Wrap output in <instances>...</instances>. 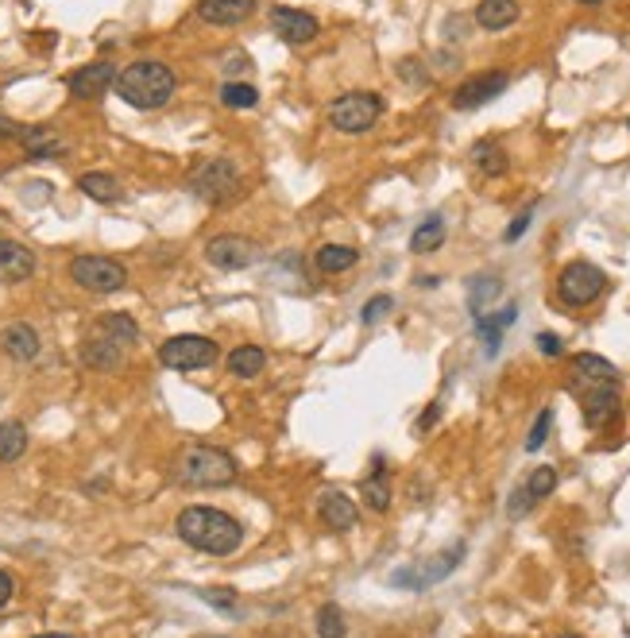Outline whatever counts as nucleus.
<instances>
[{"label":"nucleus","mask_w":630,"mask_h":638,"mask_svg":"<svg viewBox=\"0 0 630 638\" xmlns=\"http://www.w3.org/2000/svg\"><path fill=\"white\" fill-rule=\"evenodd\" d=\"M530 507H534V499H530V492H526V488L511 492V499H507V515H511V519H522V515H530Z\"/></svg>","instance_id":"obj_39"},{"label":"nucleus","mask_w":630,"mask_h":638,"mask_svg":"<svg viewBox=\"0 0 630 638\" xmlns=\"http://www.w3.org/2000/svg\"><path fill=\"white\" fill-rule=\"evenodd\" d=\"M221 348L213 345L209 337H198V333H182V337H171L159 348V364L171 368V372H201L209 364H217Z\"/></svg>","instance_id":"obj_7"},{"label":"nucleus","mask_w":630,"mask_h":638,"mask_svg":"<svg viewBox=\"0 0 630 638\" xmlns=\"http://www.w3.org/2000/svg\"><path fill=\"white\" fill-rule=\"evenodd\" d=\"M113 86L124 105H132V109H140V113H151V109H163V105L171 101L178 78H174V70L167 62L140 58V62H132L128 70L116 74Z\"/></svg>","instance_id":"obj_2"},{"label":"nucleus","mask_w":630,"mask_h":638,"mask_svg":"<svg viewBox=\"0 0 630 638\" xmlns=\"http://www.w3.org/2000/svg\"><path fill=\"white\" fill-rule=\"evenodd\" d=\"M399 74L406 78V82H410V86H426V82H430V78H426V70H422V66L414 62V58L399 62Z\"/></svg>","instance_id":"obj_41"},{"label":"nucleus","mask_w":630,"mask_h":638,"mask_svg":"<svg viewBox=\"0 0 630 638\" xmlns=\"http://www.w3.org/2000/svg\"><path fill=\"white\" fill-rule=\"evenodd\" d=\"M557 638H580V635H557Z\"/></svg>","instance_id":"obj_48"},{"label":"nucleus","mask_w":630,"mask_h":638,"mask_svg":"<svg viewBox=\"0 0 630 638\" xmlns=\"http://www.w3.org/2000/svg\"><path fill=\"white\" fill-rule=\"evenodd\" d=\"M317 638H344L348 635V623H344V611L337 604H321L314 615Z\"/></svg>","instance_id":"obj_33"},{"label":"nucleus","mask_w":630,"mask_h":638,"mask_svg":"<svg viewBox=\"0 0 630 638\" xmlns=\"http://www.w3.org/2000/svg\"><path fill=\"white\" fill-rule=\"evenodd\" d=\"M256 12V0H201L198 16L213 28H236Z\"/></svg>","instance_id":"obj_15"},{"label":"nucleus","mask_w":630,"mask_h":638,"mask_svg":"<svg viewBox=\"0 0 630 638\" xmlns=\"http://www.w3.org/2000/svg\"><path fill=\"white\" fill-rule=\"evenodd\" d=\"M39 638H74V635H39Z\"/></svg>","instance_id":"obj_47"},{"label":"nucleus","mask_w":630,"mask_h":638,"mask_svg":"<svg viewBox=\"0 0 630 638\" xmlns=\"http://www.w3.org/2000/svg\"><path fill=\"white\" fill-rule=\"evenodd\" d=\"M35 275V256L20 240H0V283H24Z\"/></svg>","instance_id":"obj_17"},{"label":"nucleus","mask_w":630,"mask_h":638,"mask_svg":"<svg viewBox=\"0 0 630 638\" xmlns=\"http://www.w3.org/2000/svg\"><path fill=\"white\" fill-rule=\"evenodd\" d=\"M460 561H464V542H457L453 550L437 553L422 569H402V573H395L391 584H399V588H430V584H441V580L449 577Z\"/></svg>","instance_id":"obj_11"},{"label":"nucleus","mask_w":630,"mask_h":638,"mask_svg":"<svg viewBox=\"0 0 630 638\" xmlns=\"http://www.w3.org/2000/svg\"><path fill=\"white\" fill-rule=\"evenodd\" d=\"M12 592H16V584H12V577H8L4 569H0V608H4L8 600H12Z\"/></svg>","instance_id":"obj_44"},{"label":"nucleus","mask_w":630,"mask_h":638,"mask_svg":"<svg viewBox=\"0 0 630 638\" xmlns=\"http://www.w3.org/2000/svg\"><path fill=\"white\" fill-rule=\"evenodd\" d=\"M526 492H530V499L538 503V499H545V495H553V488H557V468H549V464H542V468H534L530 476H526V484H522Z\"/></svg>","instance_id":"obj_35"},{"label":"nucleus","mask_w":630,"mask_h":638,"mask_svg":"<svg viewBox=\"0 0 630 638\" xmlns=\"http://www.w3.org/2000/svg\"><path fill=\"white\" fill-rule=\"evenodd\" d=\"M499 294H503V279L499 275H476L468 283V310L480 318V314H487V302H495Z\"/></svg>","instance_id":"obj_30"},{"label":"nucleus","mask_w":630,"mask_h":638,"mask_svg":"<svg viewBox=\"0 0 630 638\" xmlns=\"http://www.w3.org/2000/svg\"><path fill=\"white\" fill-rule=\"evenodd\" d=\"M78 186H82V194H86V198H93V202H101V205L120 202V194H124L113 174H101V171L82 174V178H78Z\"/></svg>","instance_id":"obj_28"},{"label":"nucleus","mask_w":630,"mask_h":638,"mask_svg":"<svg viewBox=\"0 0 630 638\" xmlns=\"http://www.w3.org/2000/svg\"><path fill=\"white\" fill-rule=\"evenodd\" d=\"M472 163H476V171L487 174V178H495V174H503L511 167L503 144H495V140H480V144L472 147Z\"/></svg>","instance_id":"obj_29"},{"label":"nucleus","mask_w":630,"mask_h":638,"mask_svg":"<svg viewBox=\"0 0 630 638\" xmlns=\"http://www.w3.org/2000/svg\"><path fill=\"white\" fill-rule=\"evenodd\" d=\"M28 449V430L20 422H4L0 426V464H12L24 457Z\"/></svg>","instance_id":"obj_32"},{"label":"nucleus","mask_w":630,"mask_h":638,"mask_svg":"<svg viewBox=\"0 0 630 638\" xmlns=\"http://www.w3.org/2000/svg\"><path fill=\"white\" fill-rule=\"evenodd\" d=\"M82 364L93 368V372H113L124 364V348L109 341V337H101L97 329H89L86 341H82Z\"/></svg>","instance_id":"obj_16"},{"label":"nucleus","mask_w":630,"mask_h":638,"mask_svg":"<svg viewBox=\"0 0 630 638\" xmlns=\"http://www.w3.org/2000/svg\"><path fill=\"white\" fill-rule=\"evenodd\" d=\"M538 348H542V356H549V360H557V356L565 352L561 337H553V333H538Z\"/></svg>","instance_id":"obj_42"},{"label":"nucleus","mask_w":630,"mask_h":638,"mask_svg":"<svg viewBox=\"0 0 630 638\" xmlns=\"http://www.w3.org/2000/svg\"><path fill=\"white\" fill-rule=\"evenodd\" d=\"M0 348L12 356V360H35L39 356V333L31 329V325H24V321H16V325H8L4 333H0Z\"/></svg>","instance_id":"obj_19"},{"label":"nucleus","mask_w":630,"mask_h":638,"mask_svg":"<svg viewBox=\"0 0 630 638\" xmlns=\"http://www.w3.org/2000/svg\"><path fill=\"white\" fill-rule=\"evenodd\" d=\"M569 376H573L576 391H580V387H588V383H611V379H619V368H615L611 360L596 356V352H580L573 360V368H569Z\"/></svg>","instance_id":"obj_18"},{"label":"nucleus","mask_w":630,"mask_h":638,"mask_svg":"<svg viewBox=\"0 0 630 638\" xmlns=\"http://www.w3.org/2000/svg\"><path fill=\"white\" fill-rule=\"evenodd\" d=\"M360 260V252L356 248H348V244H325V248H317V271H325V275H344V271H352Z\"/></svg>","instance_id":"obj_26"},{"label":"nucleus","mask_w":630,"mask_h":638,"mask_svg":"<svg viewBox=\"0 0 630 638\" xmlns=\"http://www.w3.org/2000/svg\"><path fill=\"white\" fill-rule=\"evenodd\" d=\"M437 414H441V406L433 403V406H426V418H422V422H418V430H430L433 422H437Z\"/></svg>","instance_id":"obj_45"},{"label":"nucleus","mask_w":630,"mask_h":638,"mask_svg":"<svg viewBox=\"0 0 630 638\" xmlns=\"http://www.w3.org/2000/svg\"><path fill=\"white\" fill-rule=\"evenodd\" d=\"M441 244H445V217L433 213V217H426V221L414 229V236H410V252L430 256V252H437Z\"/></svg>","instance_id":"obj_27"},{"label":"nucleus","mask_w":630,"mask_h":638,"mask_svg":"<svg viewBox=\"0 0 630 638\" xmlns=\"http://www.w3.org/2000/svg\"><path fill=\"white\" fill-rule=\"evenodd\" d=\"M518 0H480L476 4V24L484 31H507L518 20Z\"/></svg>","instance_id":"obj_20"},{"label":"nucleus","mask_w":630,"mask_h":638,"mask_svg":"<svg viewBox=\"0 0 630 638\" xmlns=\"http://www.w3.org/2000/svg\"><path fill=\"white\" fill-rule=\"evenodd\" d=\"M93 329H97L101 337L116 341L120 348H132L140 341V325L128 318V314H101V318L93 321Z\"/></svg>","instance_id":"obj_25"},{"label":"nucleus","mask_w":630,"mask_h":638,"mask_svg":"<svg viewBox=\"0 0 630 638\" xmlns=\"http://www.w3.org/2000/svg\"><path fill=\"white\" fill-rule=\"evenodd\" d=\"M360 499L372 507L375 515L391 511V476L383 472V457H375V472L372 476H364V484H360Z\"/></svg>","instance_id":"obj_21"},{"label":"nucleus","mask_w":630,"mask_h":638,"mask_svg":"<svg viewBox=\"0 0 630 638\" xmlns=\"http://www.w3.org/2000/svg\"><path fill=\"white\" fill-rule=\"evenodd\" d=\"M515 318H518V306H515V302H511V306H503L499 314H480V318H476V333L484 337L487 356H495V352H499L503 329H507V325H511Z\"/></svg>","instance_id":"obj_24"},{"label":"nucleus","mask_w":630,"mask_h":638,"mask_svg":"<svg viewBox=\"0 0 630 638\" xmlns=\"http://www.w3.org/2000/svg\"><path fill=\"white\" fill-rule=\"evenodd\" d=\"M116 82V70L113 62H105V58H97V62H89L82 70H74L70 78H66V89H70V97H78V101H97V97H105V89Z\"/></svg>","instance_id":"obj_14"},{"label":"nucleus","mask_w":630,"mask_h":638,"mask_svg":"<svg viewBox=\"0 0 630 638\" xmlns=\"http://www.w3.org/2000/svg\"><path fill=\"white\" fill-rule=\"evenodd\" d=\"M205 260L213 263L217 271H248L256 260H263V252H259L256 240H248V236H213L209 244H205Z\"/></svg>","instance_id":"obj_9"},{"label":"nucleus","mask_w":630,"mask_h":638,"mask_svg":"<svg viewBox=\"0 0 630 638\" xmlns=\"http://www.w3.org/2000/svg\"><path fill=\"white\" fill-rule=\"evenodd\" d=\"M221 105H225V109H256L259 89L248 86V82H225V86H221Z\"/></svg>","instance_id":"obj_34"},{"label":"nucleus","mask_w":630,"mask_h":638,"mask_svg":"<svg viewBox=\"0 0 630 638\" xmlns=\"http://www.w3.org/2000/svg\"><path fill=\"white\" fill-rule=\"evenodd\" d=\"M20 144H24V151H28L31 159H62V155H66L62 136L51 132V128H24V132H20Z\"/></svg>","instance_id":"obj_22"},{"label":"nucleus","mask_w":630,"mask_h":638,"mask_svg":"<svg viewBox=\"0 0 630 638\" xmlns=\"http://www.w3.org/2000/svg\"><path fill=\"white\" fill-rule=\"evenodd\" d=\"M603 290H607V275H603L596 263H588V260L569 263V267L557 275V298H561L565 306H573V310L592 306Z\"/></svg>","instance_id":"obj_6"},{"label":"nucleus","mask_w":630,"mask_h":638,"mask_svg":"<svg viewBox=\"0 0 630 638\" xmlns=\"http://www.w3.org/2000/svg\"><path fill=\"white\" fill-rule=\"evenodd\" d=\"M391 310H395V298H391V294H375L372 302H364V310H360V321H364V325H375L379 318H387Z\"/></svg>","instance_id":"obj_38"},{"label":"nucleus","mask_w":630,"mask_h":638,"mask_svg":"<svg viewBox=\"0 0 630 638\" xmlns=\"http://www.w3.org/2000/svg\"><path fill=\"white\" fill-rule=\"evenodd\" d=\"M190 194L201 198V202L209 205H225L236 198V190H240V167L232 163V159H209V163H201L198 171L190 174Z\"/></svg>","instance_id":"obj_5"},{"label":"nucleus","mask_w":630,"mask_h":638,"mask_svg":"<svg viewBox=\"0 0 630 638\" xmlns=\"http://www.w3.org/2000/svg\"><path fill=\"white\" fill-rule=\"evenodd\" d=\"M178 538L190 550L209 553V557H232L244 542V530L232 515L217 507H186L178 515Z\"/></svg>","instance_id":"obj_1"},{"label":"nucleus","mask_w":630,"mask_h":638,"mask_svg":"<svg viewBox=\"0 0 630 638\" xmlns=\"http://www.w3.org/2000/svg\"><path fill=\"white\" fill-rule=\"evenodd\" d=\"M580 406H584V422H588L592 430L607 426V422L619 414V379L580 387Z\"/></svg>","instance_id":"obj_12"},{"label":"nucleus","mask_w":630,"mask_h":638,"mask_svg":"<svg viewBox=\"0 0 630 638\" xmlns=\"http://www.w3.org/2000/svg\"><path fill=\"white\" fill-rule=\"evenodd\" d=\"M507 86H511V74H507V70H484V74L468 78L464 86H457V93H453V109H457V113L484 109V105H491Z\"/></svg>","instance_id":"obj_10"},{"label":"nucleus","mask_w":630,"mask_h":638,"mask_svg":"<svg viewBox=\"0 0 630 638\" xmlns=\"http://www.w3.org/2000/svg\"><path fill=\"white\" fill-rule=\"evenodd\" d=\"M576 4H603V0H576Z\"/></svg>","instance_id":"obj_46"},{"label":"nucleus","mask_w":630,"mask_h":638,"mask_svg":"<svg viewBox=\"0 0 630 638\" xmlns=\"http://www.w3.org/2000/svg\"><path fill=\"white\" fill-rule=\"evenodd\" d=\"M383 116V97L379 93H368V89H352V93H341L333 105H329V124L337 132H348V136H360L375 128V120Z\"/></svg>","instance_id":"obj_4"},{"label":"nucleus","mask_w":630,"mask_h":638,"mask_svg":"<svg viewBox=\"0 0 630 638\" xmlns=\"http://www.w3.org/2000/svg\"><path fill=\"white\" fill-rule=\"evenodd\" d=\"M201 600H205L213 611H225V615H236V611H240L232 588H205V592H201Z\"/></svg>","instance_id":"obj_37"},{"label":"nucleus","mask_w":630,"mask_h":638,"mask_svg":"<svg viewBox=\"0 0 630 638\" xmlns=\"http://www.w3.org/2000/svg\"><path fill=\"white\" fill-rule=\"evenodd\" d=\"M321 522H325L329 530H352V526H356V503L344 492L321 495Z\"/></svg>","instance_id":"obj_23"},{"label":"nucleus","mask_w":630,"mask_h":638,"mask_svg":"<svg viewBox=\"0 0 630 638\" xmlns=\"http://www.w3.org/2000/svg\"><path fill=\"white\" fill-rule=\"evenodd\" d=\"M271 28H275V35L283 39V43H290V47H306V43H314L317 31H321V24H317L310 12H298V8H271Z\"/></svg>","instance_id":"obj_13"},{"label":"nucleus","mask_w":630,"mask_h":638,"mask_svg":"<svg viewBox=\"0 0 630 638\" xmlns=\"http://www.w3.org/2000/svg\"><path fill=\"white\" fill-rule=\"evenodd\" d=\"M70 279L93 294H116L128 283V271H124V263L109 260V256H78L70 263Z\"/></svg>","instance_id":"obj_8"},{"label":"nucleus","mask_w":630,"mask_h":638,"mask_svg":"<svg viewBox=\"0 0 630 638\" xmlns=\"http://www.w3.org/2000/svg\"><path fill=\"white\" fill-rule=\"evenodd\" d=\"M236 476V457L217 445H186L174 457V480L186 488H229Z\"/></svg>","instance_id":"obj_3"},{"label":"nucleus","mask_w":630,"mask_h":638,"mask_svg":"<svg viewBox=\"0 0 630 638\" xmlns=\"http://www.w3.org/2000/svg\"><path fill=\"white\" fill-rule=\"evenodd\" d=\"M530 221H534V209L518 213L515 221H511V229L503 232V240H507V244H515V240H522V236H526V229H530Z\"/></svg>","instance_id":"obj_40"},{"label":"nucleus","mask_w":630,"mask_h":638,"mask_svg":"<svg viewBox=\"0 0 630 638\" xmlns=\"http://www.w3.org/2000/svg\"><path fill=\"white\" fill-rule=\"evenodd\" d=\"M263 364H267V352L259 345H240L229 352V372L240 379H252L263 372Z\"/></svg>","instance_id":"obj_31"},{"label":"nucleus","mask_w":630,"mask_h":638,"mask_svg":"<svg viewBox=\"0 0 630 638\" xmlns=\"http://www.w3.org/2000/svg\"><path fill=\"white\" fill-rule=\"evenodd\" d=\"M20 132H24V124H16V120L0 116V140H20Z\"/></svg>","instance_id":"obj_43"},{"label":"nucleus","mask_w":630,"mask_h":638,"mask_svg":"<svg viewBox=\"0 0 630 638\" xmlns=\"http://www.w3.org/2000/svg\"><path fill=\"white\" fill-rule=\"evenodd\" d=\"M549 430H553V410L545 406V410H538V418H534V426H530V437H526V453H538L545 445V437H549Z\"/></svg>","instance_id":"obj_36"}]
</instances>
